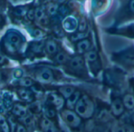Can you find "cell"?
Masks as SVG:
<instances>
[{
  "instance_id": "cell-15",
  "label": "cell",
  "mask_w": 134,
  "mask_h": 132,
  "mask_svg": "<svg viewBox=\"0 0 134 132\" xmlns=\"http://www.w3.org/2000/svg\"><path fill=\"white\" fill-rule=\"evenodd\" d=\"M78 27L77 22L74 20V18H68L63 23V28L66 31H74Z\"/></svg>"
},
{
  "instance_id": "cell-33",
  "label": "cell",
  "mask_w": 134,
  "mask_h": 132,
  "mask_svg": "<svg viewBox=\"0 0 134 132\" xmlns=\"http://www.w3.org/2000/svg\"><path fill=\"white\" fill-rule=\"evenodd\" d=\"M2 80V75H1V74H0V81Z\"/></svg>"
},
{
  "instance_id": "cell-27",
  "label": "cell",
  "mask_w": 134,
  "mask_h": 132,
  "mask_svg": "<svg viewBox=\"0 0 134 132\" xmlns=\"http://www.w3.org/2000/svg\"><path fill=\"white\" fill-rule=\"evenodd\" d=\"M27 17L29 20H33L35 18V10L34 9H30L27 12Z\"/></svg>"
},
{
  "instance_id": "cell-1",
  "label": "cell",
  "mask_w": 134,
  "mask_h": 132,
  "mask_svg": "<svg viewBox=\"0 0 134 132\" xmlns=\"http://www.w3.org/2000/svg\"><path fill=\"white\" fill-rule=\"evenodd\" d=\"M74 111L84 119H90L95 113V104L88 95H82L74 107Z\"/></svg>"
},
{
  "instance_id": "cell-13",
  "label": "cell",
  "mask_w": 134,
  "mask_h": 132,
  "mask_svg": "<svg viewBox=\"0 0 134 132\" xmlns=\"http://www.w3.org/2000/svg\"><path fill=\"white\" fill-rule=\"evenodd\" d=\"M70 67L74 70H81L84 67V59L81 56H75L70 60Z\"/></svg>"
},
{
  "instance_id": "cell-5",
  "label": "cell",
  "mask_w": 134,
  "mask_h": 132,
  "mask_svg": "<svg viewBox=\"0 0 134 132\" xmlns=\"http://www.w3.org/2000/svg\"><path fill=\"white\" fill-rule=\"evenodd\" d=\"M47 102L56 109H62L65 105V98L59 93H51L47 96Z\"/></svg>"
},
{
  "instance_id": "cell-20",
  "label": "cell",
  "mask_w": 134,
  "mask_h": 132,
  "mask_svg": "<svg viewBox=\"0 0 134 132\" xmlns=\"http://www.w3.org/2000/svg\"><path fill=\"white\" fill-rule=\"evenodd\" d=\"M18 84L21 87L28 88V87H30L33 85V81L29 78H21L19 80Z\"/></svg>"
},
{
  "instance_id": "cell-2",
  "label": "cell",
  "mask_w": 134,
  "mask_h": 132,
  "mask_svg": "<svg viewBox=\"0 0 134 132\" xmlns=\"http://www.w3.org/2000/svg\"><path fill=\"white\" fill-rule=\"evenodd\" d=\"M61 116L64 123L72 129H77L82 124V118L73 109H62Z\"/></svg>"
},
{
  "instance_id": "cell-6",
  "label": "cell",
  "mask_w": 134,
  "mask_h": 132,
  "mask_svg": "<svg viewBox=\"0 0 134 132\" xmlns=\"http://www.w3.org/2000/svg\"><path fill=\"white\" fill-rule=\"evenodd\" d=\"M37 78L43 82H51L54 78V75L52 71L47 68H43L37 71L36 73Z\"/></svg>"
},
{
  "instance_id": "cell-28",
  "label": "cell",
  "mask_w": 134,
  "mask_h": 132,
  "mask_svg": "<svg viewBox=\"0 0 134 132\" xmlns=\"http://www.w3.org/2000/svg\"><path fill=\"white\" fill-rule=\"evenodd\" d=\"M22 75H23L22 71L21 70H19V69L14 70V76L16 77V78H21L22 76Z\"/></svg>"
},
{
  "instance_id": "cell-29",
  "label": "cell",
  "mask_w": 134,
  "mask_h": 132,
  "mask_svg": "<svg viewBox=\"0 0 134 132\" xmlns=\"http://www.w3.org/2000/svg\"><path fill=\"white\" fill-rule=\"evenodd\" d=\"M129 7L130 11L134 14V0H130V2L129 3Z\"/></svg>"
},
{
  "instance_id": "cell-14",
  "label": "cell",
  "mask_w": 134,
  "mask_h": 132,
  "mask_svg": "<svg viewBox=\"0 0 134 132\" xmlns=\"http://www.w3.org/2000/svg\"><path fill=\"white\" fill-rule=\"evenodd\" d=\"M75 91H76V89L74 86H65L60 87L59 89H58L59 93L65 100L68 99Z\"/></svg>"
},
{
  "instance_id": "cell-34",
  "label": "cell",
  "mask_w": 134,
  "mask_h": 132,
  "mask_svg": "<svg viewBox=\"0 0 134 132\" xmlns=\"http://www.w3.org/2000/svg\"><path fill=\"white\" fill-rule=\"evenodd\" d=\"M1 22H2V17L0 16V23H1Z\"/></svg>"
},
{
  "instance_id": "cell-19",
  "label": "cell",
  "mask_w": 134,
  "mask_h": 132,
  "mask_svg": "<svg viewBox=\"0 0 134 132\" xmlns=\"http://www.w3.org/2000/svg\"><path fill=\"white\" fill-rule=\"evenodd\" d=\"M85 59L88 62H95L98 59V54L96 51H88L85 53Z\"/></svg>"
},
{
  "instance_id": "cell-25",
  "label": "cell",
  "mask_w": 134,
  "mask_h": 132,
  "mask_svg": "<svg viewBox=\"0 0 134 132\" xmlns=\"http://www.w3.org/2000/svg\"><path fill=\"white\" fill-rule=\"evenodd\" d=\"M58 10V7L55 3H51L48 7H47V12L50 15H54L55 14Z\"/></svg>"
},
{
  "instance_id": "cell-7",
  "label": "cell",
  "mask_w": 134,
  "mask_h": 132,
  "mask_svg": "<svg viewBox=\"0 0 134 132\" xmlns=\"http://www.w3.org/2000/svg\"><path fill=\"white\" fill-rule=\"evenodd\" d=\"M81 93L79 90H76L68 99H66L65 101V106L67 108L70 109H73L74 108L76 104L77 103V101H79V99L81 97Z\"/></svg>"
},
{
  "instance_id": "cell-22",
  "label": "cell",
  "mask_w": 134,
  "mask_h": 132,
  "mask_svg": "<svg viewBox=\"0 0 134 132\" xmlns=\"http://www.w3.org/2000/svg\"><path fill=\"white\" fill-rule=\"evenodd\" d=\"M0 126L2 127V130L3 132H10L9 124L7 121L6 120V119L1 115H0Z\"/></svg>"
},
{
  "instance_id": "cell-30",
  "label": "cell",
  "mask_w": 134,
  "mask_h": 132,
  "mask_svg": "<svg viewBox=\"0 0 134 132\" xmlns=\"http://www.w3.org/2000/svg\"><path fill=\"white\" fill-rule=\"evenodd\" d=\"M5 61H6V59H5V57H4V55H3V54L0 53V65L3 64V63L5 62Z\"/></svg>"
},
{
  "instance_id": "cell-24",
  "label": "cell",
  "mask_w": 134,
  "mask_h": 132,
  "mask_svg": "<svg viewBox=\"0 0 134 132\" xmlns=\"http://www.w3.org/2000/svg\"><path fill=\"white\" fill-rule=\"evenodd\" d=\"M77 29L81 33H84L87 29V21L85 18H82L79 22H78V27Z\"/></svg>"
},
{
  "instance_id": "cell-31",
  "label": "cell",
  "mask_w": 134,
  "mask_h": 132,
  "mask_svg": "<svg viewBox=\"0 0 134 132\" xmlns=\"http://www.w3.org/2000/svg\"><path fill=\"white\" fill-rule=\"evenodd\" d=\"M34 34H35V36L36 37H39V36H40L42 35V32L40 30H39V29H36V30L34 31Z\"/></svg>"
},
{
  "instance_id": "cell-18",
  "label": "cell",
  "mask_w": 134,
  "mask_h": 132,
  "mask_svg": "<svg viewBox=\"0 0 134 132\" xmlns=\"http://www.w3.org/2000/svg\"><path fill=\"white\" fill-rule=\"evenodd\" d=\"M116 132H134V126L129 124L121 125L116 129Z\"/></svg>"
},
{
  "instance_id": "cell-3",
  "label": "cell",
  "mask_w": 134,
  "mask_h": 132,
  "mask_svg": "<svg viewBox=\"0 0 134 132\" xmlns=\"http://www.w3.org/2000/svg\"><path fill=\"white\" fill-rule=\"evenodd\" d=\"M21 43V38L18 33L10 32L6 37V47L9 51H15Z\"/></svg>"
},
{
  "instance_id": "cell-4",
  "label": "cell",
  "mask_w": 134,
  "mask_h": 132,
  "mask_svg": "<svg viewBox=\"0 0 134 132\" xmlns=\"http://www.w3.org/2000/svg\"><path fill=\"white\" fill-rule=\"evenodd\" d=\"M125 106L122 101V98L120 97H114L112 99L110 103V110L112 114L115 117H120L125 112Z\"/></svg>"
},
{
  "instance_id": "cell-16",
  "label": "cell",
  "mask_w": 134,
  "mask_h": 132,
  "mask_svg": "<svg viewBox=\"0 0 134 132\" xmlns=\"http://www.w3.org/2000/svg\"><path fill=\"white\" fill-rule=\"evenodd\" d=\"M45 49L46 51L49 54V55H53L55 54L58 51V46L57 44L52 40H49L46 42L45 44Z\"/></svg>"
},
{
  "instance_id": "cell-23",
  "label": "cell",
  "mask_w": 134,
  "mask_h": 132,
  "mask_svg": "<svg viewBox=\"0 0 134 132\" xmlns=\"http://www.w3.org/2000/svg\"><path fill=\"white\" fill-rule=\"evenodd\" d=\"M45 16V13L43 10L40 7H38L35 10V18L38 21H42L43 20Z\"/></svg>"
},
{
  "instance_id": "cell-11",
  "label": "cell",
  "mask_w": 134,
  "mask_h": 132,
  "mask_svg": "<svg viewBox=\"0 0 134 132\" xmlns=\"http://www.w3.org/2000/svg\"><path fill=\"white\" fill-rule=\"evenodd\" d=\"M12 112L16 116L25 117V116H26V114H27V108L25 105H23L20 103H18L14 105Z\"/></svg>"
},
{
  "instance_id": "cell-10",
  "label": "cell",
  "mask_w": 134,
  "mask_h": 132,
  "mask_svg": "<svg viewBox=\"0 0 134 132\" xmlns=\"http://www.w3.org/2000/svg\"><path fill=\"white\" fill-rule=\"evenodd\" d=\"M122 101L125 109L129 111L134 109V94L130 93H125L122 97Z\"/></svg>"
},
{
  "instance_id": "cell-8",
  "label": "cell",
  "mask_w": 134,
  "mask_h": 132,
  "mask_svg": "<svg viewBox=\"0 0 134 132\" xmlns=\"http://www.w3.org/2000/svg\"><path fill=\"white\" fill-rule=\"evenodd\" d=\"M18 93L19 97L25 102H32L34 100L32 93L29 89H25V87L19 89L18 90Z\"/></svg>"
},
{
  "instance_id": "cell-9",
  "label": "cell",
  "mask_w": 134,
  "mask_h": 132,
  "mask_svg": "<svg viewBox=\"0 0 134 132\" xmlns=\"http://www.w3.org/2000/svg\"><path fill=\"white\" fill-rule=\"evenodd\" d=\"M40 127L43 132H56L55 127L51 119L45 117L40 121Z\"/></svg>"
},
{
  "instance_id": "cell-35",
  "label": "cell",
  "mask_w": 134,
  "mask_h": 132,
  "mask_svg": "<svg viewBox=\"0 0 134 132\" xmlns=\"http://www.w3.org/2000/svg\"><path fill=\"white\" fill-rule=\"evenodd\" d=\"M2 131H3V130H2V127L0 126V132H2Z\"/></svg>"
},
{
  "instance_id": "cell-21",
  "label": "cell",
  "mask_w": 134,
  "mask_h": 132,
  "mask_svg": "<svg viewBox=\"0 0 134 132\" xmlns=\"http://www.w3.org/2000/svg\"><path fill=\"white\" fill-rule=\"evenodd\" d=\"M54 59H55L56 62H58L59 64H62V63L65 62V61L67 59V55L64 52H58L56 54Z\"/></svg>"
},
{
  "instance_id": "cell-32",
  "label": "cell",
  "mask_w": 134,
  "mask_h": 132,
  "mask_svg": "<svg viewBox=\"0 0 134 132\" xmlns=\"http://www.w3.org/2000/svg\"><path fill=\"white\" fill-rule=\"evenodd\" d=\"M57 1H58L59 3H63L65 1V0H57Z\"/></svg>"
},
{
  "instance_id": "cell-12",
  "label": "cell",
  "mask_w": 134,
  "mask_h": 132,
  "mask_svg": "<svg viewBox=\"0 0 134 132\" xmlns=\"http://www.w3.org/2000/svg\"><path fill=\"white\" fill-rule=\"evenodd\" d=\"M90 47V41L88 39L81 40L79 42H77L76 45V49L77 52L79 53H86L89 51Z\"/></svg>"
},
{
  "instance_id": "cell-26",
  "label": "cell",
  "mask_w": 134,
  "mask_h": 132,
  "mask_svg": "<svg viewBox=\"0 0 134 132\" xmlns=\"http://www.w3.org/2000/svg\"><path fill=\"white\" fill-rule=\"evenodd\" d=\"M15 132H27L25 126L22 124H18L15 128Z\"/></svg>"
},
{
  "instance_id": "cell-17",
  "label": "cell",
  "mask_w": 134,
  "mask_h": 132,
  "mask_svg": "<svg viewBox=\"0 0 134 132\" xmlns=\"http://www.w3.org/2000/svg\"><path fill=\"white\" fill-rule=\"evenodd\" d=\"M44 115L49 119H52L55 118L57 115V109L54 107L49 104V106L44 108Z\"/></svg>"
}]
</instances>
